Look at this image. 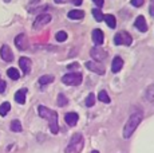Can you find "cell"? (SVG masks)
<instances>
[{"mask_svg": "<svg viewBox=\"0 0 154 153\" xmlns=\"http://www.w3.org/2000/svg\"><path fill=\"white\" fill-rule=\"evenodd\" d=\"M31 64L32 63H31V61H29V58L23 57L19 59V66H20V69L23 70L24 74H29V71H31Z\"/></svg>", "mask_w": 154, "mask_h": 153, "instance_id": "cell-12", "label": "cell"}, {"mask_svg": "<svg viewBox=\"0 0 154 153\" xmlns=\"http://www.w3.org/2000/svg\"><path fill=\"white\" fill-rule=\"evenodd\" d=\"M11 130L12 132H20L22 130V123H20L19 120H14L12 122H11Z\"/></svg>", "mask_w": 154, "mask_h": 153, "instance_id": "cell-25", "label": "cell"}, {"mask_svg": "<svg viewBox=\"0 0 154 153\" xmlns=\"http://www.w3.org/2000/svg\"><path fill=\"white\" fill-rule=\"evenodd\" d=\"M135 28L137 30H140L141 32H146L147 31V24H146V20H145V16L140 15L135 19V23H134Z\"/></svg>", "mask_w": 154, "mask_h": 153, "instance_id": "cell-14", "label": "cell"}, {"mask_svg": "<svg viewBox=\"0 0 154 153\" xmlns=\"http://www.w3.org/2000/svg\"><path fill=\"white\" fill-rule=\"evenodd\" d=\"M143 2L145 0H131V5H134V7H141V5H143Z\"/></svg>", "mask_w": 154, "mask_h": 153, "instance_id": "cell-30", "label": "cell"}, {"mask_svg": "<svg viewBox=\"0 0 154 153\" xmlns=\"http://www.w3.org/2000/svg\"><path fill=\"white\" fill-rule=\"evenodd\" d=\"M47 8H48V5H42V7H38V8H31V10H29V12H31V14L42 12V11H44V10H47Z\"/></svg>", "mask_w": 154, "mask_h": 153, "instance_id": "cell-29", "label": "cell"}, {"mask_svg": "<svg viewBox=\"0 0 154 153\" xmlns=\"http://www.w3.org/2000/svg\"><path fill=\"white\" fill-rule=\"evenodd\" d=\"M55 39L58 42H64V40H67V34L64 31H58L55 35Z\"/></svg>", "mask_w": 154, "mask_h": 153, "instance_id": "cell-26", "label": "cell"}, {"mask_svg": "<svg viewBox=\"0 0 154 153\" xmlns=\"http://www.w3.org/2000/svg\"><path fill=\"white\" fill-rule=\"evenodd\" d=\"M93 16H94V19H95L97 22H102L103 17H105V15L102 14V11H100L99 8H94L93 10Z\"/></svg>", "mask_w": 154, "mask_h": 153, "instance_id": "cell-24", "label": "cell"}, {"mask_svg": "<svg viewBox=\"0 0 154 153\" xmlns=\"http://www.w3.org/2000/svg\"><path fill=\"white\" fill-rule=\"evenodd\" d=\"M83 148V137H82L81 133H75L72 137H71L69 145L66 148V153H79Z\"/></svg>", "mask_w": 154, "mask_h": 153, "instance_id": "cell-3", "label": "cell"}, {"mask_svg": "<svg viewBox=\"0 0 154 153\" xmlns=\"http://www.w3.org/2000/svg\"><path fill=\"white\" fill-rule=\"evenodd\" d=\"M5 2H10V0H5Z\"/></svg>", "mask_w": 154, "mask_h": 153, "instance_id": "cell-38", "label": "cell"}, {"mask_svg": "<svg viewBox=\"0 0 154 153\" xmlns=\"http://www.w3.org/2000/svg\"><path fill=\"white\" fill-rule=\"evenodd\" d=\"M150 15L154 16V5H152V7H150Z\"/></svg>", "mask_w": 154, "mask_h": 153, "instance_id": "cell-35", "label": "cell"}, {"mask_svg": "<svg viewBox=\"0 0 154 153\" xmlns=\"http://www.w3.org/2000/svg\"><path fill=\"white\" fill-rule=\"evenodd\" d=\"M54 75H43V76H40V79H39V85L40 86H46V85H48V83H51V82H54Z\"/></svg>", "mask_w": 154, "mask_h": 153, "instance_id": "cell-19", "label": "cell"}, {"mask_svg": "<svg viewBox=\"0 0 154 153\" xmlns=\"http://www.w3.org/2000/svg\"><path fill=\"white\" fill-rule=\"evenodd\" d=\"M0 55H2V59L5 62H12L14 61V54H12V50L7 45H4L0 50Z\"/></svg>", "mask_w": 154, "mask_h": 153, "instance_id": "cell-10", "label": "cell"}, {"mask_svg": "<svg viewBox=\"0 0 154 153\" xmlns=\"http://www.w3.org/2000/svg\"><path fill=\"white\" fill-rule=\"evenodd\" d=\"M38 113H39L40 117H43V118H46L47 121H48V126H50V129H51V133L58 134V132H59L58 113H56L55 110H51V109L43 106V105L38 106Z\"/></svg>", "mask_w": 154, "mask_h": 153, "instance_id": "cell-1", "label": "cell"}, {"mask_svg": "<svg viewBox=\"0 0 154 153\" xmlns=\"http://www.w3.org/2000/svg\"><path fill=\"white\" fill-rule=\"evenodd\" d=\"M69 104V101H67V98L63 95V94H59L58 95V105L59 106H66V105Z\"/></svg>", "mask_w": 154, "mask_h": 153, "instance_id": "cell-28", "label": "cell"}, {"mask_svg": "<svg viewBox=\"0 0 154 153\" xmlns=\"http://www.w3.org/2000/svg\"><path fill=\"white\" fill-rule=\"evenodd\" d=\"M67 16H69V19H72V20H79L82 19V17H85V12L81 10H72L70 11L69 14H67Z\"/></svg>", "mask_w": 154, "mask_h": 153, "instance_id": "cell-18", "label": "cell"}, {"mask_svg": "<svg viewBox=\"0 0 154 153\" xmlns=\"http://www.w3.org/2000/svg\"><path fill=\"white\" fill-rule=\"evenodd\" d=\"M7 75L10 76L11 79H14V81H16V79L20 78V74H19V70L15 69V67H11V69L7 70Z\"/></svg>", "mask_w": 154, "mask_h": 153, "instance_id": "cell-20", "label": "cell"}, {"mask_svg": "<svg viewBox=\"0 0 154 153\" xmlns=\"http://www.w3.org/2000/svg\"><path fill=\"white\" fill-rule=\"evenodd\" d=\"M94 102H95V97H94L93 93H90V94L87 95V98H86V102H85V104H86V106H87V108H91V106L94 105Z\"/></svg>", "mask_w": 154, "mask_h": 153, "instance_id": "cell-27", "label": "cell"}, {"mask_svg": "<svg viewBox=\"0 0 154 153\" xmlns=\"http://www.w3.org/2000/svg\"><path fill=\"white\" fill-rule=\"evenodd\" d=\"M56 3H59V4H62V3H67V0H55Z\"/></svg>", "mask_w": 154, "mask_h": 153, "instance_id": "cell-36", "label": "cell"}, {"mask_svg": "<svg viewBox=\"0 0 154 153\" xmlns=\"http://www.w3.org/2000/svg\"><path fill=\"white\" fill-rule=\"evenodd\" d=\"M15 45H16L17 50H20V51H24V50L28 48V36L26 34H19L16 38H15Z\"/></svg>", "mask_w": 154, "mask_h": 153, "instance_id": "cell-9", "label": "cell"}, {"mask_svg": "<svg viewBox=\"0 0 154 153\" xmlns=\"http://www.w3.org/2000/svg\"><path fill=\"white\" fill-rule=\"evenodd\" d=\"M85 66H86V69H87V70H90V71L95 73V74H98V75H103L106 73L105 67H103V64L100 63V62L88 61V62H86Z\"/></svg>", "mask_w": 154, "mask_h": 153, "instance_id": "cell-7", "label": "cell"}, {"mask_svg": "<svg viewBox=\"0 0 154 153\" xmlns=\"http://www.w3.org/2000/svg\"><path fill=\"white\" fill-rule=\"evenodd\" d=\"M142 121V113L138 111V113H133L130 116V118L127 120L126 125L123 126V137L125 138H130L134 133V130L138 128V125Z\"/></svg>", "mask_w": 154, "mask_h": 153, "instance_id": "cell-2", "label": "cell"}, {"mask_svg": "<svg viewBox=\"0 0 154 153\" xmlns=\"http://www.w3.org/2000/svg\"><path fill=\"white\" fill-rule=\"evenodd\" d=\"M145 99H146L149 104L154 105V85H150L146 89V92H145Z\"/></svg>", "mask_w": 154, "mask_h": 153, "instance_id": "cell-17", "label": "cell"}, {"mask_svg": "<svg viewBox=\"0 0 154 153\" xmlns=\"http://www.w3.org/2000/svg\"><path fill=\"white\" fill-rule=\"evenodd\" d=\"M72 2V4H75V5H81L82 3H83V0H71Z\"/></svg>", "mask_w": 154, "mask_h": 153, "instance_id": "cell-34", "label": "cell"}, {"mask_svg": "<svg viewBox=\"0 0 154 153\" xmlns=\"http://www.w3.org/2000/svg\"><path fill=\"white\" fill-rule=\"evenodd\" d=\"M26 94H27V89H20L19 92L15 93V101L20 105L26 104Z\"/></svg>", "mask_w": 154, "mask_h": 153, "instance_id": "cell-16", "label": "cell"}, {"mask_svg": "<svg viewBox=\"0 0 154 153\" xmlns=\"http://www.w3.org/2000/svg\"><path fill=\"white\" fill-rule=\"evenodd\" d=\"M152 2H153V3H154V0H152Z\"/></svg>", "mask_w": 154, "mask_h": 153, "instance_id": "cell-39", "label": "cell"}, {"mask_svg": "<svg viewBox=\"0 0 154 153\" xmlns=\"http://www.w3.org/2000/svg\"><path fill=\"white\" fill-rule=\"evenodd\" d=\"M98 98L100 102H105V104H110V97H109V94L105 92V90H100L99 94H98Z\"/></svg>", "mask_w": 154, "mask_h": 153, "instance_id": "cell-22", "label": "cell"}, {"mask_svg": "<svg viewBox=\"0 0 154 153\" xmlns=\"http://www.w3.org/2000/svg\"><path fill=\"white\" fill-rule=\"evenodd\" d=\"M94 3H95V5L98 8H102L103 7V4H105V2H103V0H93Z\"/></svg>", "mask_w": 154, "mask_h": 153, "instance_id": "cell-31", "label": "cell"}, {"mask_svg": "<svg viewBox=\"0 0 154 153\" xmlns=\"http://www.w3.org/2000/svg\"><path fill=\"white\" fill-rule=\"evenodd\" d=\"M10 109H11L10 102H3V104L0 105V116L4 117L5 114H7L8 111H10Z\"/></svg>", "mask_w": 154, "mask_h": 153, "instance_id": "cell-23", "label": "cell"}, {"mask_svg": "<svg viewBox=\"0 0 154 153\" xmlns=\"http://www.w3.org/2000/svg\"><path fill=\"white\" fill-rule=\"evenodd\" d=\"M50 22H51V15H50V14H40V15L35 19L34 28L35 30H40V28H43L46 24H48Z\"/></svg>", "mask_w": 154, "mask_h": 153, "instance_id": "cell-8", "label": "cell"}, {"mask_svg": "<svg viewBox=\"0 0 154 153\" xmlns=\"http://www.w3.org/2000/svg\"><path fill=\"white\" fill-rule=\"evenodd\" d=\"M114 43L117 46H130L133 43V38L130 36L129 32L121 31L114 36Z\"/></svg>", "mask_w": 154, "mask_h": 153, "instance_id": "cell-5", "label": "cell"}, {"mask_svg": "<svg viewBox=\"0 0 154 153\" xmlns=\"http://www.w3.org/2000/svg\"><path fill=\"white\" fill-rule=\"evenodd\" d=\"M123 67V59L121 57H115L114 59H112V63H111V71L114 73H119L121 70H122Z\"/></svg>", "mask_w": 154, "mask_h": 153, "instance_id": "cell-13", "label": "cell"}, {"mask_svg": "<svg viewBox=\"0 0 154 153\" xmlns=\"http://www.w3.org/2000/svg\"><path fill=\"white\" fill-rule=\"evenodd\" d=\"M82 74L81 73H69V74L62 76V82L69 86H78L82 83Z\"/></svg>", "mask_w": 154, "mask_h": 153, "instance_id": "cell-4", "label": "cell"}, {"mask_svg": "<svg viewBox=\"0 0 154 153\" xmlns=\"http://www.w3.org/2000/svg\"><path fill=\"white\" fill-rule=\"evenodd\" d=\"M90 55L93 57V59L95 62H103L107 58V51L103 50L100 46H97L90 50Z\"/></svg>", "mask_w": 154, "mask_h": 153, "instance_id": "cell-6", "label": "cell"}, {"mask_svg": "<svg viewBox=\"0 0 154 153\" xmlns=\"http://www.w3.org/2000/svg\"><path fill=\"white\" fill-rule=\"evenodd\" d=\"M91 153H99L98 151H93V152H91Z\"/></svg>", "mask_w": 154, "mask_h": 153, "instance_id": "cell-37", "label": "cell"}, {"mask_svg": "<svg viewBox=\"0 0 154 153\" xmlns=\"http://www.w3.org/2000/svg\"><path fill=\"white\" fill-rule=\"evenodd\" d=\"M4 92H5V82L0 81V93H4Z\"/></svg>", "mask_w": 154, "mask_h": 153, "instance_id": "cell-32", "label": "cell"}, {"mask_svg": "<svg viewBox=\"0 0 154 153\" xmlns=\"http://www.w3.org/2000/svg\"><path fill=\"white\" fill-rule=\"evenodd\" d=\"M76 67H79L78 63H71V64H69V66H67V69H69V70H72V69H76Z\"/></svg>", "mask_w": 154, "mask_h": 153, "instance_id": "cell-33", "label": "cell"}, {"mask_svg": "<svg viewBox=\"0 0 154 153\" xmlns=\"http://www.w3.org/2000/svg\"><path fill=\"white\" fill-rule=\"evenodd\" d=\"M64 120H66V122L69 126H75L76 123H78L79 116L76 113H74V111H70V113H67L66 116H64Z\"/></svg>", "mask_w": 154, "mask_h": 153, "instance_id": "cell-15", "label": "cell"}, {"mask_svg": "<svg viewBox=\"0 0 154 153\" xmlns=\"http://www.w3.org/2000/svg\"><path fill=\"white\" fill-rule=\"evenodd\" d=\"M105 22L107 23V26L110 28H115L117 27V20H115V16H112V15H105Z\"/></svg>", "mask_w": 154, "mask_h": 153, "instance_id": "cell-21", "label": "cell"}, {"mask_svg": "<svg viewBox=\"0 0 154 153\" xmlns=\"http://www.w3.org/2000/svg\"><path fill=\"white\" fill-rule=\"evenodd\" d=\"M91 38H93L94 45H97V46L103 45V40H105V35H103L102 30H99V28H95V30L93 31V35H91Z\"/></svg>", "mask_w": 154, "mask_h": 153, "instance_id": "cell-11", "label": "cell"}]
</instances>
